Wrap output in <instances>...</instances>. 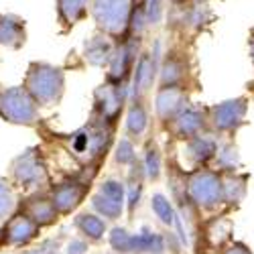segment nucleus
<instances>
[{
	"mask_svg": "<svg viewBox=\"0 0 254 254\" xmlns=\"http://www.w3.org/2000/svg\"><path fill=\"white\" fill-rule=\"evenodd\" d=\"M128 100H130V83L112 81L104 77V81L92 94L90 118H96L110 126H118Z\"/></svg>",
	"mask_w": 254,
	"mask_h": 254,
	"instance_id": "nucleus-7",
	"label": "nucleus"
},
{
	"mask_svg": "<svg viewBox=\"0 0 254 254\" xmlns=\"http://www.w3.org/2000/svg\"><path fill=\"white\" fill-rule=\"evenodd\" d=\"M185 191L189 203L203 218L226 209L222 191V173L214 167H197L185 171ZM228 211V209H226Z\"/></svg>",
	"mask_w": 254,
	"mask_h": 254,
	"instance_id": "nucleus-2",
	"label": "nucleus"
},
{
	"mask_svg": "<svg viewBox=\"0 0 254 254\" xmlns=\"http://www.w3.org/2000/svg\"><path fill=\"white\" fill-rule=\"evenodd\" d=\"M232 211H220V214L207 216L201 220V228H199V238L205 242V248L211 250H220L224 244H228L234 234V224L230 220Z\"/></svg>",
	"mask_w": 254,
	"mask_h": 254,
	"instance_id": "nucleus-20",
	"label": "nucleus"
},
{
	"mask_svg": "<svg viewBox=\"0 0 254 254\" xmlns=\"http://www.w3.org/2000/svg\"><path fill=\"white\" fill-rule=\"evenodd\" d=\"M248 51H250V59H252V67H254V29L250 31V37H248Z\"/></svg>",
	"mask_w": 254,
	"mask_h": 254,
	"instance_id": "nucleus-39",
	"label": "nucleus"
},
{
	"mask_svg": "<svg viewBox=\"0 0 254 254\" xmlns=\"http://www.w3.org/2000/svg\"><path fill=\"white\" fill-rule=\"evenodd\" d=\"M75 234L86 238L90 244H100L104 242L106 234H108V222L104 218H100L96 211H88V209H77L73 218H71Z\"/></svg>",
	"mask_w": 254,
	"mask_h": 254,
	"instance_id": "nucleus-23",
	"label": "nucleus"
},
{
	"mask_svg": "<svg viewBox=\"0 0 254 254\" xmlns=\"http://www.w3.org/2000/svg\"><path fill=\"white\" fill-rule=\"evenodd\" d=\"M197 254H220L218 250H211V248H203V250H197Z\"/></svg>",
	"mask_w": 254,
	"mask_h": 254,
	"instance_id": "nucleus-41",
	"label": "nucleus"
},
{
	"mask_svg": "<svg viewBox=\"0 0 254 254\" xmlns=\"http://www.w3.org/2000/svg\"><path fill=\"white\" fill-rule=\"evenodd\" d=\"M8 181L14 189L23 191V195L39 191V189H49L51 175L43 146H27L23 153L12 157L8 163Z\"/></svg>",
	"mask_w": 254,
	"mask_h": 254,
	"instance_id": "nucleus-4",
	"label": "nucleus"
},
{
	"mask_svg": "<svg viewBox=\"0 0 254 254\" xmlns=\"http://www.w3.org/2000/svg\"><path fill=\"white\" fill-rule=\"evenodd\" d=\"M149 33V25H146V16H144V4H134L132 14H130V23H128V33L130 37L144 39Z\"/></svg>",
	"mask_w": 254,
	"mask_h": 254,
	"instance_id": "nucleus-34",
	"label": "nucleus"
},
{
	"mask_svg": "<svg viewBox=\"0 0 254 254\" xmlns=\"http://www.w3.org/2000/svg\"><path fill=\"white\" fill-rule=\"evenodd\" d=\"M0 118L14 126L37 128L41 124V108L23 88V83L20 86L0 83Z\"/></svg>",
	"mask_w": 254,
	"mask_h": 254,
	"instance_id": "nucleus-9",
	"label": "nucleus"
},
{
	"mask_svg": "<svg viewBox=\"0 0 254 254\" xmlns=\"http://www.w3.org/2000/svg\"><path fill=\"white\" fill-rule=\"evenodd\" d=\"M248 183L250 175L246 171H232L222 173V191H224V205L228 211H234L242 205L248 195Z\"/></svg>",
	"mask_w": 254,
	"mask_h": 254,
	"instance_id": "nucleus-26",
	"label": "nucleus"
},
{
	"mask_svg": "<svg viewBox=\"0 0 254 254\" xmlns=\"http://www.w3.org/2000/svg\"><path fill=\"white\" fill-rule=\"evenodd\" d=\"M27 43V20L12 12H0V45L18 51Z\"/></svg>",
	"mask_w": 254,
	"mask_h": 254,
	"instance_id": "nucleus-25",
	"label": "nucleus"
},
{
	"mask_svg": "<svg viewBox=\"0 0 254 254\" xmlns=\"http://www.w3.org/2000/svg\"><path fill=\"white\" fill-rule=\"evenodd\" d=\"M18 205V197H16V189L12 187V183L8 181V177L0 175V224H2Z\"/></svg>",
	"mask_w": 254,
	"mask_h": 254,
	"instance_id": "nucleus-32",
	"label": "nucleus"
},
{
	"mask_svg": "<svg viewBox=\"0 0 254 254\" xmlns=\"http://www.w3.org/2000/svg\"><path fill=\"white\" fill-rule=\"evenodd\" d=\"M163 86H197V69L191 49H187L185 43H173L161 53L159 61V75L157 88Z\"/></svg>",
	"mask_w": 254,
	"mask_h": 254,
	"instance_id": "nucleus-6",
	"label": "nucleus"
},
{
	"mask_svg": "<svg viewBox=\"0 0 254 254\" xmlns=\"http://www.w3.org/2000/svg\"><path fill=\"white\" fill-rule=\"evenodd\" d=\"M146 175L140 163V157L130 165L126 167V175H124V185H126V211L124 214L128 216V220L132 222L136 211L140 207L142 195H144V187H146Z\"/></svg>",
	"mask_w": 254,
	"mask_h": 254,
	"instance_id": "nucleus-22",
	"label": "nucleus"
},
{
	"mask_svg": "<svg viewBox=\"0 0 254 254\" xmlns=\"http://www.w3.org/2000/svg\"><path fill=\"white\" fill-rule=\"evenodd\" d=\"M118 126L104 124L88 116V122L69 134H59L65 153L77 163V167H102L106 157L112 153Z\"/></svg>",
	"mask_w": 254,
	"mask_h": 254,
	"instance_id": "nucleus-1",
	"label": "nucleus"
},
{
	"mask_svg": "<svg viewBox=\"0 0 254 254\" xmlns=\"http://www.w3.org/2000/svg\"><path fill=\"white\" fill-rule=\"evenodd\" d=\"M136 142L130 140L128 136H120L116 138L114 146H112V163L114 167H120V169H126V167H130L136 159H138V151H136Z\"/></svg>",
	"mask_w": 254,
	"mask_h": 254,
	"instance_id": "nucleus-31",
	"label": "nucleus"
},
{
	"mask_svg": "<svg viewBox=\"0 0 254 254\" xmlns=\"http://www.w3.org/2000/svg\"><path fill=\"white\" fill-rule=\"evenodd\" d=\"M122 122H124V136H128L130 140L140 144L149 134L151 126L155 124L149 98H130L122 114Z\"/></svg>",
	"mask_w": 254,
	"mask_h": 254,
	"instance_id": "nucleus-16",
	"label": "nucleus"
},
{
	"mask_svg": "<svg viewBox=\"0 0 254 254\" xmlns=\"http://www.w3.org/2000/svg\"><path fill=\"white\" fill-rule=\"evenodd\" d=\"M132 4H144V0H132Z\"/></svg>",
	"mask_w": 254,
	"mask_h": 254,
	"instance_id": "nucleus-43",
	"label": "nucleus"
},
{
	"mask_svg": "<svg viewBox=\"0 0 254 254\" xmlns=\"http://www.w3.org/2000/svg\"><path fill=\"white\" fill-rule=\"evenodd\" d=\"M90 205H92V211H96L100 218H104L106 222H112V224H116L126 211L122 201L98 191V189L90 195Z\"/></svg>",
	"mask_w": 254,
	"mask_h": 254,
	"instance_id": "nucleus-30",
	"label": "nucleus"
},
{
	"mask_svg": "<svg viewBox=\"0 0 254 254\" xmlns=\"http://www.w3.org/2000/svg\"><path fill=\"white\" fill-rule=\"evenodd\" d=\"M100 173V167H79L73 175L63 177L57 183L49 185L51 199L61 218H69L88 199L92 185Z\"/></svg>",
	"mask_w": 254,
	"mask_h": 254,
	"instance_id": "nucleus-5",
	"label": "nucleus"
},
{
	"mask_svg": "<svg viewBox=\"0 0 254 254\" xmlns=\"http://www.w3.org/2000/svg\"><path fill=\"white\" fill-rule=\"evenodd\" d=\"M191 0H167V4H171V6H181V4H189Z\"/></svg>",
	"mask_w": 254,
	"mask_h": 254,
	"instance_id": "nucleus-40",
	"label": "nucleus"
},
{
	"mask_svg": "<svg viewBox=\"0 0 254 254\" xmlns=\"http://www.w3.org/2000/svg\"><path fill=\"white\" fill-rule=\"evenodd\" d=\"M144 47V39H136L126 35L122 39H116V47L114 53L106 65V79H112V81H126L130 83V75L132 69L136 65V59L140 49Z\"/></svg>",
	"mask_w": 254,
	"mask_h": 254,
	"instance_id": "nucleus-14",
	"label": "nucleus"
},
{
	"mask_svg": "<svg viewBox=\"0 0 254 254\" xmlns=\"http://www.w3.org/2000/svg\"><path fill=\"white\" fill-rule=\"evenodd\" d=\"M114 47H116V39H112L110 35H106L102 31H94V35L83 41L81 45V59L90 67L106 69L114 53Z\"/></svg>",
	"mask_w": 254,
	"mask_h": 254,
	"instance_id": "nucleus-21",
	"label": "nucleus"
},
{
	"mask_svg": "<svg viewBox=\"0 0 254 254\" xmlns=\"http://www.w3.org/2000/svg\"><path fill=\"white\" fill-rule=\"evenodd\" d=\"M92 0H55V14L61 33H71L90 16Z\"/></svg>",
	"mask_w": 254,
	"mask_h": 254,
	"instance_id": "nucleus-24",
	"label": "nucleus"
},
{
	"mask_svg": "<svg viewBox=\"0 0 254 254\" xmlns=\"http://www.w3.org/2000/svg\"><path fill=\"white\" fill-rule=\"evenodd\" d=\"M16 209L20 211H25V214L41 228V230H45V228H53L61 216H59V211L51 199V193H49V189H39V191H33V193H25L23 199H18V205Z\"/></svg>",
	"mask_w": 254,
	"mask_h": 254,
	"instance_id": "nucleus-17",
	"label": "nucleus"
},
{
	"mask_svg": "<svg viewBox=\"0 0 254 254\" xmlns=\"http://www.w3.org/2000/svg\"><path fill=\"white\" fill-rule=\"evenodd\" d=\"M209 167H214L220 173L240 171L242 157H240V149L234 138H218V149H216L214 161H211Z\"/></svg>",
	"mask_w": 254,
	"mask_h": 254,
	"instance_id": "nucleus-29",
	"label": "nucleus"
},
{
	"mask_svg": "<svg viewBox=\"0 0 254 254\" xmlns=\"http://www.w3.org/2000/svg\"><path fill=\"white\" fill-rule=\"evenodd\" d=\"M140 144H142V155H138V157H140V163L144 169L146 181L159 183L163 177V171H165V157H163L161 144L153 134H146V138Z\"/></svg>",
	"mask_w": 254,
	"mask_h": 254,
	"instance_id": "nucleus-27",
	"label": "nucleus"
},
{
	"mask_svg": "<svg viewBox=\"0 0 254 254\" xmlns=\"http://www.w3.org/2000/svg\"><path fill=\"white\" fill-rule=\"evenodd\" d=\"M4 244L6 248H29L41 238V230L25 211L14 209L12 214L2 222Z\"/></svg>",
	"mask_w": 254,
	"mask_h": 254,
	"instance_id": "nucleus-18",
	"label": "nucleus"
},
{
	"mask_svg": "<svg viewBox=\"0 0 254 254\" xmlns=\"http://www.w3.org/2000/svg\"><path fill=\"white\" fill-rule=\"evenodd\" d=\"M211 23H214V10L209 8V4H167V29L179 39L195 37L203 33Z\"/></svg>",
	"mask_w": 254,
	"mask_h": 254,
	"instance_id": "nucleus-11",
	"label": "nucleus"
},
{
	"mask_svg": "<svg viewBox=\"0 0 254 254\" xmlns=\"http://www.w3.org/2000/svg\"><path fill=\"white\" fill-rule=\"evenodd\" d=\"M90 242L81 236H65V242H63V248H61V254H88L90 252Z\"/></svg>",
	"mask_w": 254,
	"mask_h": 254,
	"instance_id": "nucleus-36",
	"label": "nucleus"
},
{
	"mask_svg": "<svg viewBox=\"0 0 254 254\" xmlns=\"http://www.w3.org/2000/svg\"><path fill=\"white\" fill-rule=\"evenodd\" d=\"M65 69L49 61H31L27 65L23 88L39 108H55L65 96Z\"/></svg>",
	"mask_w": 254,
	"mask_h": 254,
	"instance_id": "nucleus-3",
	"label": "nucleus"
},
{
	"mask_svg": "<svg viewBox=\"0 0 254 254\" xmlns=\"http://www.w3.org/2000/svg\"><path fill=\"white\" fill-rule=\"evenodd\" d=\"M165 248H167V254H183L185 246L183 242L179 240V236L175 234L173 230H165Z\"/></svg>",
	"mask_w": 254,
	"mask_h": 254,
	"instance_id": "nucleus-37",
	"label": "nucleus"
},
{
	"mask_svg": "<svg viewBox=\"0 0 254 254\" xmlns=\"http://www.w3.org/2000/svg\"><path fill=\"white\" fill-rule=\"evenodd\" d=\"M218 252H220V254H254V250H252L246 242H242V240H234V238H232L228 244H224Z\"/></svg>",
	"mask_w": 254,
	"mask_h": 254,
	"instance_id": "nucleus-38",
	"label": "nucleus"
},
{
	"mask_svg": "<svg viewBox=\"0 0 254 254\" xmlns=\"http://www.w3.org/2000/svg\"><path fill=\"white\" fill-rule=\"evenodd\" d=\"M207 108V126L209 132L218 138H234L236 132L246 124L248 110H250V98L236 96L228 98L216 104L205 106Z\"/></svg>",
	"mask_w": 254,
	"mask_h": 254,
	"instance_id": "nucleus-8",
	"label": "nucleus"
},
{
	"mask_svg": "<svg viewBox=\"0 0 254 254\" xmlns=\"http://www.w3.org/2000/svg\"><path fill=\"white\" fill-rule=\"evenodd\" d=\"M191 94H193V88H187V86H163V88H155L151 110H153L155 124L159 126L161 130L181 110H185L187 106L191 104Z\"/></svg>",
	"mask_w": 254,
	"mask_h": 254,
	"instance_id": "nucleus-13",
	"label": "nucleus"
},
{
	"mask_svg": "<svg viewBox=\"0 0 254 254\" xmlns=\"http://www.w3.org/2000/svg\"><path fill=\"white\" fill-rule=\"evenodd\" d=\"M191 2H195V4H209L211 0H191Z\"/></svg>",
	"mask_w": 254,
	"mask_h": 254,
	"instance_id": "nucleus-42",
	"label": "nucleus"
},
{
	"mask_svg": "<svg viewBox=\"0 0 254 254\" xmlns=\"http://www.w3.org/2000/svg\"><path fill=\"white\" fill-rule=\"evenodd\" d=\"M167 136L171 138V142H183L187 138H191L199 132H207V108L205 106H197V104H189L185 110H181L171 122H169L165 128Z\"/></svg>",
	"mask_w": 254,
	"mask_h": 254,
	"instance_id": "nucleus-15",
	"label": "nucleus"
},
{
	"mask_svg": "<svg viewBox=\"0 0 254 254\" xmlns=\"http://www.w3.org/2000/svg\"><path fill=\"white\" fill-rule=\"evenodd\" d=\"M132 6V0H92L90 16L96 25V31L110 35L112 39L126 37Z\"/></svg>",
	"mask_w": 254,
	"mask_h": 254,
	"instance_id": "nucleus-10",
	"label": "nucleus"
},
{
	"mask_svg": "<svg viewBox=\"0 0 254 254\" xmlns=\"http://www.w3.org/2000/svg\"><path fill=\"white\" fill-rule=\"evenodd\" d=\"M165 14H167V0H144V16L149 29L161 27Z\"/></svg>",
	"mask_w": 254,
	"mask_h": 254,
	"instance_id": "nucleus-33",
	"label": "nucleus"
},
{
	"mask_svg": "<svg viewBox=\"0 0 254 254\" xmlns=\"http://www.w3.org/2000/svg\"><path fill=\"white\" fill-rule=\"evenodd\" d=\"M161 41L157 39L151 47H142L136 59V65L130 75V98H149L157 88L159 61H161Z\"/></svg>",
	"mask_w": 254,
	"mask_h": 254,
	"instance_id": "nucleus-12",
	"label": "nucleus"
},
{
	"mask_svg": "<svg viewBox=\"0 0 254 254\" xmlns=\"http://www.w3.org/2000/svg\"><path fill=\"white\" fill-rule=\"evenodd\" d=\"M181 144V157L183 163L189 169H197V167H209L214 161L216 149H218V136L207 132H199L191 138H187Z\"/></svg>",
	"mask_w": 254,
	"mask_h": 254,
	"instance_id": "nucleus-19",
	"label": "nucleus"
},
{
	"mask_svg": "<svg viewBox=\"0 0 254 254\" xmlns=\"http://www.w3.org/2000/svg\"><path fill=\"white\" fill-rule=\"evenodd\" d=\"M63 242H65V236H49L43 240H37L33 246H29L25 254H61Z\"/></svg>",
	"mask_w": 254,
	"mask_h": 254,
	"instance_id": "nucleus-35",
	"label": "nucleus"
},
{
	"mask_svg": "<svg viewBox=\"0 0 254 254\" xmlns=\"http://www.w3.org/2000/svg\"><path fill=\"white\" fill-rule=\"evenodd\" d=\"M110 254H120V252H110Z\"/></svg>",
	"mask_w": 254,
	"mask_h": 254,
	"instance_id": "nucleus-44",
	"label": "nucleus"
},
{
	"mask_svg": "<svg viewBox=\"0 0 254 254\" xmlns=\"http://www.w3.org/2000/svg\"><path fill=\"white\" fill-rule=\"evenodd\" d=\"M128 254H167L165 234L153 226H142L130 234Z\"/></svg>",
	"mask_w": 254,
	"mask_h": 254,
	"instance_id": "nucleus-28",
	"label": "nucleus"
}]
</instances>
